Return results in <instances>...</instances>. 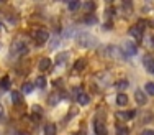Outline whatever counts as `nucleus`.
I'll list each match as a JSON object with an SVG mask.
<instances>
[{
    "label": "nucleus",
    "mask_w": 154,
    "mask_h": 135,
    "mask_svg": "<svg viewBox=\"0 0 154 135\" xmlns=\"http://www.w3.org/2000/svg\"><path fill=\"white\" fill-rule=\"evenodd\" d=\"M77 135H85V133H84V132H77Z\"/></svg>",
    "instance_id": "nucleus-31"
},
{
    "label": "nucleus",
    "mask_w": 154,
    "mask_h": 135,
    "mask_svg": "<svg viewBox=\"0 0 154 135\" xmlns=\"http://www.w3.org/2000/svg\"><path fill=\"white\" fill-rule=\"evenodd\" d=\"M35 86L39 87V89H45V87H46V79L45 78H38V79H36V82H35Z\"/></svg>",
    "instance_id": "nucleus-17"
},
{
    "label": "nucleus",
    "mask_w": 154,
    "mask_h": 135,
    "mask_svg": "<svg viewBox=\"0 0 154 135\" xmlns=\"http://www.w3.org/2000/svg\"><path fill=\"white\" fill-rule=\"evenodd\" d=\"M77 43L84 48H90V46L97 45V40H95V36L89 33H77Z\"/></svg>",
    "instance_id": "nucleus-1"
},
{
    "label": "nucleus",
    "mask_w": 154,
    "mask_h": 135,
    "mask_svg": "<svg viewBox=\"0 0 154 135\" xmlns=\"http://www.w3.org/2000/svg\"><path fill=\"white\" fill-rule=\"evenodd\" d=\"M123 51H125V54H126V56H134V54L138 53V48H136V45H134V43L126 41L123 45Z\"/></svg>",
    "instance_id": "nucleus-4"
},
{
    "label": "nucleus",
    "mask_w": 154,
    "mask_h": 135,
    "mask_svg": "<svg viewBox=\"0 0 154 135\" xmlns=\"http://www.w3.org/2000/svg\"><path fill=\"white\" fill-rule=\"evenodd\" d=\"M130 35L134 36L136 40H141V38H143V28H139L138 25H134V27L130 28Z\"/></svg>",
    "instance_id": "nucleus-9"
},
{
    "label": "nucleus",
    "mask_w": 154,
    "mask_h": 135,
    "mask_svg": "<svg viewBox=\"0 0 154 135\" xmlns=\"http://www.w3.org/2000/svg\"><path fill=\"white\" fill-rule=\"evenodd\" d=\"M45 135H56V125H54V124H46L45 125Z\"/></svg>",
    "instance_id": "nucleus-11"
},
{
    "label": "nucleus",
    "mask_w": 154,
    "mask_h": 135,
    "mask_svg": "<svg viewBox=\"0 0 154 135\" xmlns=\"http://www.w3.org/2000/svg\"><path fill=\"white\" fill-rule=\"evenodd\" d=\"M148 25H149L151 28H154V20H148Z\"/></svg>",
    "instance_id": "nucleus-30"
},
{
    "label": "nucleus",
    "mask_w": 154,
    "mask_h": 135,
    "mask_svg": "<svg viewBox=\"0 0 154 135\" xmlns=\"http://www.w3.org/2000/svg\"><path fill=\"white\" fill-rule=\"evenodd\" d=\"M126 114H128V119H133L134 115H136V112H134V111H130V112H126Z\"/></svg>",
    "instance_id": "nucleus-28"
},
{
    "label": "nucleus",
    "mask_w": 154,
    "mask_h": 135,
    "mask_svg": "<svg viewBox=\"0 0 154 135\" xmlns=\"http://www.w3.org/2000/svg\"><path fill=\"white\" fill-rule=\"evenodd\" d=\"M33 87H35V86H33L31 82H25V84L21 86V92H25V94H30L31 91H33Z\"/></svg>",
    "instance_id": "nucleus-15"
},
{
    "label": "nucleus",
    "mask_w": 154,
    "mask_h": 135,
    "mask_svg": "<svg viewBox=\"0 0 154 135\" xmlns=\"http://www.w3.org/2000/svg\"><path fill=\"white\" fill-rule=\"evenodd\" d=\"M0 86H2V89H8V87H10V78H8V76L2 78V81H0Z\"/></svg>",
    "instance_id": "nucleus-16"
},
{
    "label": "nucleus",
    "mask_w": 154,
    "mask_h": 135,
    "mask_svg": "<svg viewBox=\"0 0 154 135\" xmlns=\"http://www.w3.org/2000/svg\"><path fill=\"white\" fill-rule=\"evenodd\" d=\"M59 99H61V97L57 96V94H53V96L49 97V104H51V105H56L57 102H59Z\"/></svg>",
    "instance_id": "nucleus-20"
},
{
    "label": "nucleus",
    "mask_w": 154,
    "mask_h": 135,
    "mask_svg": "<svg viewBox=\"0 0 154 135\" xmlns=\"http://www.w3.org/2000/svg\"><path fill=\"white\" fill-rule=\"evenodd\" d=\"M87 23H95V21H97V18H95V17H87Z\"/></svg>",
    "instance_id": "nucleus-27"
},
{
    "label": "nucleus",
    "mask_w": 154,
    "mask_h": 135,
    "mask_svg": "<svg viewBox=\"0 0 154 135\" xmlns=\"http://www.w3.org/2000/svg\"><path fill=\"white\" fill-rule=\"evenodd\" d=\"M84 8H85L87 12H90V10L95 8V3H92V2H85V3H84Z\"/></svg>",
    "instance_id": "nucleus-24"
},
{
    "label": "nucleus",
    "mask_w": 154,
    "mask_h": 135,
    "mask_svg": "<svg viewBox=\"0 0 154 135\" xmlns=\"http://www.w3.org/2000/svg\"><path fill=\"white\" fill-rule=\"evenodd\" d=\"M51 66H53V63H51L49 58H41V59H39V63H38V68L41 69V71H49Z\"/></svg>",
    "instance_id": "nucleus-6"
},
{
    "label": "nucleus",
    "mask_w": 154,
    "mask_h": 135,
    "mask_svg": "<svg viewBox=\"0 0 154 135\" xmlns=\"http://www.w3.org/2000/svg\"><path fill=\"white\" fill-rule=\"evenodd\" d=\"M116 104H118V105H126V104H128V97H126V94H123V92L116 94Z\"/></svg>",
    "instance_id": "nucleus-10"
},
{
    "label": "nucleus",
    "mask_w": 154,
    "mask_h": 135,
    "mask_svg": "<svg viewBox=\"0 0 154 135\" xmlns=\"http://www.w3.org/2000/svg\"><path fill=\"white\" fill-rule=\"evenodd\" d=\"M85 64H87V61L84 59V58H82V59H77L75 64H74V69H75V71H82V69L85 68Z\"/></svg>",
    "instance_id": "nucleus-13"
},
{
    "label": "nucleus",
    "mask_w": 154,
    "mask_h": 135,
    "mask_svg": "<svg viewBox=\"0 0 154 135\" xmlns=\"http://www.w3.org/2000/svg\"><path fill=\"white\" fill-rule=\"evenodd\" d=\"M48 40H49V33L45 31V30H39V31H36V33H35V41H36V45H38V46H43Z\"/></svg>",
    "instance_id": "nucleus-3"
},
{
    "label": "nucleus",
    "mask_w": 154,
    "mask_h": 135,
    "mask_svg": "<svg viewBox=\"0 0 154 135\" xmlns=\"http://www.w3.org/2000/svg\"><path fill=\"white\" fill-rule=\"evenodd\" d=\"M67 56H69V53H59V54H57V58H56V63H57V64H62V63H66V59H67Z\"/></svg>",
    "instance_id": "nucleus-14"
},
{
    "label": "nucleus",
    "mask_w": 154,
    "mask_h": 135,
    "mask_svg": "<svg viewBox=\"0 0 154 135\" xmlns=\"http://www.w3.org/2000/svg\"><path fill=\"white\" fill-rule=\"evenodd\" d=\"M143 64L146 66V69H148L149 72H154V58L151 54H146V56L143 58Z\"/></svg>",
    "instance_id": "nucleus-5"
},
{
    "label": "nucleus",
    "mask_w": 154,
    "mask_h": 135,
    "mask_svg": "<svg viewBox=\"0 0 154 135\" xmlns=\"http://www.w3.org/2000/svg\"><path fill=\"white\" fill-rule=\"evenodd\" d=\"M116 119H120V120H128V114H126V112H116Z\"/></svg>",
    "instance_id": "nucleus-25"
},
{
    "label": "nucleus",
    "mask_w": 154,
    "mask_h": 135,
    "mask_svg": "<svg viewBox=\"0 0 154 135\" xmlns=\"http://www.w3.org/2000/svg\"><path fill=\"white\" fill-rule=\"evenodd\" d=\"M5 120V109H3V105L0 104V122H3Z\"/></svg>",
    "instance_id": "nucleus-26"
},
{
    "label": "nucleus",
    "mask_w": 154,
    "mask_h": 135,
    "mask_svg": "<svg viewBox=\"0 0 154 135\" xmlns=\"http://www.w3.org/2000/svg\"><path fill=\"white\" fill-rule=\"evenodd\" d=\"M134 99H136V102L139 105H144L146 102H148V97H146V94L143 92L141 89H138L136 92H134Z\"/></svg>",
    "instance_id": "nucleus-7"
},
{
    "label": "nucleus",
    "mask_w": 154,
    "mask_h": 135,
    "mask_svg": "<svg viewBox=\"0 0 154 135\" xmlns=\"http://www.w3.org/2000/svg\"><path fill=\"white\" fill-rule=\"evenodd\" d=\"M151 40H152V46H154V36H152V38H151Z\"/></svg>",
    "instance_id": "nucleus-32"
},
{
    "label": "nucleus",
    "mask_w": 154,
    "mask_h": 135,
    "mask_svg": "<svg viewBox=\"0 0 154 135\" xmlns=\"http://www.w3.org/2000/svg\"><path fill=\"white\" fill-rule=\"evenodd\" d=\"M128 133H130V130L126 127H118L116 129V135H128Z\"/></svg>",
    "instance_id": "nucleus-22"
},
{
    "label": "nucleus",
    "mask_w": 154,
    "mask_h": 135,
    "mask_svg": "<svg viewBox=\"0 0 154 135\" xmlns=\"http://www.w3.org/2000/svg\"><path fill=\"white\" fill-rule=\"evenodd\" d=\"M80 7V3L77 2V0H72V2H69V8L72 10V12H74V10H77Z\"/></svg>",
    "instance_id": "nucleus-23"
},
{
    "label": "nucleus",
    "mask_w": 154,
    "mask_h": 135,
    "mask_svg": "<svg viewBox=\"0 0 154 135\" xmlns=\"http://www.w3.org/2000/svg\"><path fill=\"white\" fill-rule=\"evenodd\" d=\"M115 87L116 89H125V87H128V81H116Z\"/></svg>",
    "instance_id": "nucleus-21"
},
{
    "label": "nucleus",
    "mask_w": 154,
    "mask_h": 135,
    "mask_svg": "<svg viewBox=\"0 0 154 135\" xmlns=\"http://www.w3.org/2000/svg\"><path fill=\"white\" fill-rule=\"evenodd\" d=\"M77 102H79L80 105H87V104H89V102H90V97L87 96L85 92H82V94H80L79 97H77Z\"/></svg>",
    "instance_id": "nucleus-12"
},
{
    "label": "nucleus",
    "mask_w": 154,
    "mask_h": 135,
    "mask_svg": "<svg viewBox=\"0 0 154 135\" xmlns=\"http://www.w3.org/2000/svg\"><path fill=\"white\" fill-rule=\"evenodd\" d=\"M10 97H12V101L13 102H20L21 101V96H20V92H17V91H12V94H10Z\"/></svg>",
    "instance_id": "nucleus-18"
},
{
    "label": "nucleus",
    "mask_w": 154,
    "mask_h": 135,
    "mask_svg": "<svg viewBox=\"0 0 154 135\" xmlns=\"http://www.w3.org/2000/svg\"><path fill=\"white\" fill-rule=\"evenodd\" d=\"M26 46H25V43L21 41V40H17L15 43L12 45V53L15 54V56H20V54H26Z\"/></svg>",
    "instance_id": "nucleus-2"
},
{
    "label": "nucleus",
    "mask_w": 154,
    "mask_h": 135,
    "mask_svg": "<svg viewBox=\"0 0 154 135\" xmlns=\"http://www.w3.org/2000/svg\"><path fill=\"white\" fill-rule=\"evenodd\" d=\"M144 91L148 94H151V96H154V82H148L146 84V87H144Z\"/></svg>",
    "instance_id": "nucleus-19"
},
{
    "label": "nucleus",
    "mask_w": 154,
    "mask_h": 135,
    "mask_svg": "<svg viewBox=\"0 0 154 135\" xmlns=\"http://www.w3.org/2000/svg\"><path fill=\"white\" fill-rule=\"evenodd\" d=\"M95 132H97V135H107V129H105V124L102 122L100 119L95 120Z\"/></svg>",
    "instance_id": "nucleus-8"
},
{
    "label": "nucleus",
    "mask_w": 154,
    "mask_h": 135,
    "mask_svg": "<svg viewBox=\"0 0 154 135\" xmlns=\"http://www.w3.org/2000/svg\"><path fill=\"white\" fill-rule=\"evenodd\" d=\"M141 135H154V130H144Z\"/></svg>",
    "instance_id": "nucleus-29"
}]
</instances>
